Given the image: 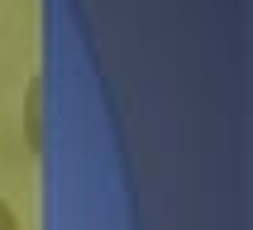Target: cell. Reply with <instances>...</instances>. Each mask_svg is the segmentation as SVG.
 Wrapping results in <instances>:
<instances>
[{"instance_id": "cell-1", "label": "cell", "mask_w": 253, "mask_h": 230, "mask_svg": "<svg viewBox=\"0 0 253 230\" xmlns=\"http://www.w3.org/2000/svg\"><path fill=\"white\" fill-rule=\"evenodd\" d=\"M0 230H19V216H14V206L5 197H0Z\"/></svg>"}]
</instances>
